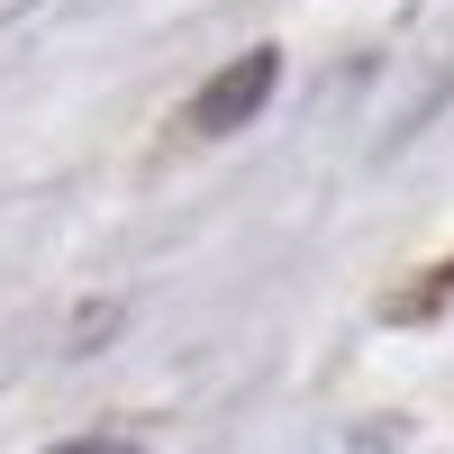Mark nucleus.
I'll list each match as a JSON object with an SVG mask.
<instances>
[{
    "label": "nucleus",
    "mask_w": 454,
    "mask_h": 454,
    "mask_svg": "<svg viewBox=\"0 0 454 454\" xmlns=\"http://www.w3.org/2000/svg\"><path fill=\"white\" fill-rule=\"evenodd\" d=\"M273 82H282V55H273V46H246L237 64H218L209 82H200V100H192V137H237V128H254L263 100H273Z\"/></svg>",
    "instance_id": "f257e3e1"
},
{
    "label": "nucleus",
    "mask_w": 454,
    "mask_h": 454,
    "mask_svg": "<svg viewBox=\"0 0 454 454\" xmlns=\"http://www.w3.org/2000/svg\"><path fill=\"white\" fill-rule=\"evenodd\" d=\"M46 454H137L128 436H73V445H46Z\"/></svg>",
    "instance_id": "f03ea898"
}]
</instances>
